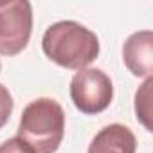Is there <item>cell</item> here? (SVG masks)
<instances>
[{
	"label": "cell",
	"mask_w": 153,
	"mask_h": 153,
	"mask_svg": "<svg viewBox=\"0 0 153 153\" xmlns=\"http://www.w3.org/2000/svg\"><path fill=\"white\" fill-rule=\"evenodd\" d=\"M45 56L59 67L81 70L99 56L96 33L74 20H61L47 27L42 38Z\"/></svg>",
	"instance_id": "obj_1"
},
{
	"label": "cell",
	"mask_w": 153,
	"mask_h": 153,
	"mask_svg": "<svg viewBox=\"0 0 153 153\" xmlns=\"http://www.w3.org/2000/svg\"><path fill=\"white\" fill-rule=\"evenodd\" d=\"M65 135V112L51 97H38L29 103L20 117L18 135L34 153H54Z\"/></svg>",
	"instance_id": "obj_2"
},
{
	"label": "cell",
	"mask_w": 153,
	"mask_h": 153,
	"mask_svg": "<svg viewBox=\"0 0 153 153\" xmlns=\"http://www.w3.org/2000/svg\"><path fill=\"white\" fill-rule=\"evenodd\" d=\"M70 99L85 115L101 114L114 99L112 79L101 68H81L70 81Z\"/></svg>",
	"instance_id": "obj_3"
},
{
	"label": "cell",
	"mask_w": 153,
	"mask_h": 153,
	"mask_svg": "<svg viewBox=\"0 0 153 153\" xmlns=\"http://www.w3.org/2000/svg\"><path fill=\"white\" fill-rule=\"evenodd\" d=\"M33 33V7L27 0L0 2V54H20Z\"/></svg>",
	"instance_id": "obj_4"
},
{
	"label": "cell",
	"mask_w": 153,
	"mask_h": 153,
	"mask_svg": "<svg viewBox=\"0 0 153 153\" xmlns=\"http://www.w3.org/2000/svg\"><path fill=\"white\" fill-rule=\"evenodd\" d=\"M123 59L128 70L137 78H151L153 72V33H133L123 47Z\"/></svg>",
	"instance_id": "obj_5"
},
{
	"label": "cell",
	"mask_w": 153,
	"mask_h": 153,
	"mask_svg": "<svg viewBox=\"0 0 153 153\" xmlns=\"http://www.w3.org/2000/svg\"><path fill=\"white\" fill-rule=\"evenodd\" d=\"M137 139L124 124H108L96 133L88 146V153H135Z\"/></svg>",
	"instance_id": "obj_6"
},
{
	"label": "cell",
	"mask_w": 153,
	"mask_h": 153,
	"mask_svg": "<svg viewBox=\"0 0 153 153\" xmlns=\"http://www.w3.org/2000/svg\"><path fill=\"white\" fill-rule=\"evenodd\" d=\"M151 87H153V79L148 78L144 81V85L137 90L135 94V114L137 119L151 131V123H149V115H151V108H149V99H151Z\"/></svg>",
	"instance_id": "obj_7"
},
{
	"label": "cell",
	"mask_w": 153,
	"mask_h": 153,
	"mask_svg": "<svg viewBox=\"0 0 153 153\" xmlns=\"http://www.w3.org/2000/svg\"><path fill=\"white\" fill-rule=\"evenodd\" d=\"M13 114V97L9 90L0 83V130H2Z\"/></svg>",
	"instance_id": "obj_8"
},
{
	"label": "cell",
	"mask_w": 153,
	"mask_h": 153,
	"mask_svg": "<svg viewBox=\"0 0 153 153\" xmlns=\"http://www.w3.org/2000/svg\"><path fill=\"white\" fill-rule=\"evenodd\" d=\"M0 153H34V151L20 137H13L0 144Z\"/></svg>",
	"instance_id": "obj_9"
},
{
	"label": "cell",
	"mask_w": 153,
	"mask_h": 153,
	"mask_svg": "<svg viewBox=\"0 0 153 153\" xmlns=\"http://www.w3.org/2000/svg\"><path fill=\"white\" fill-rule=\"evenodd\" d=\"M0 68H2V65H0Z\"/></svg>",
	"instance_id": "obj_10"
}]
</instances>
